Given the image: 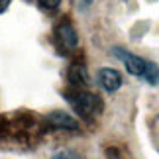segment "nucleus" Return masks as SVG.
<instances>
[{"instance_id": "f257e3e1", "label": "nucleus", "mask_w": 159, "mask_h": 159, "mask_svg": "<svg viewBox=\"0 0 159 159\" xmlns=\"http://www.w3.org/2000/svg\"><path fill=\"white\" fill-rule=\"evenodd\" d=\"M67 100L71 102V106L75 108V112L83 118H94L102 112V100L98 94L93 93H71L67 94Z\"/></svg>"}, {"instance_id": "f03ea898", "label": "nucleus", "mask_w": 159, "mask_h": 159, "mask_svg": "<svg viewBox=\"0 0 159 159\" xmlns=\"http://www.w3.org/2000/svg\"><path fill=\"white\" fill-rule=\"evenodd\" d=\"M114 55L124 61L128 73H132V75H136V77H145L148 67H149V61L138 57V55H134V53H128L124 49H114Z\"/></svg>"}, {"instance_id": "7ed1b4c3", "label": "nucleus", "mask_w": 159, "mask_h": 159, "mask_svg": "<svg viewBox=\"0 0 159 159\" xmlns=\"http://www.w3.org/2000/svg\"><path fill=\"white\" fill-rule=\"evenodd\" d=\"M98 83H100V87L104 89V90L114 93V90H118L120 84H122V75L116 69H100Z\"/></svg>"}, {"instance_id": "20e7f679", "label": "nucleus", "mask_w": 159, "mask_h": 159, "mask_svg": "<svg viewBox=\"0 0 159 159\" xmlns=\"http://www.w3.org/2000/svg\"><path fill=\"white\" fill-rule=\"evenodd\" d=\"M55 39L63 49H73L77 45V32L73 30L71 24H61L55 32Z\"/></svg>"}, {"instance_id": "39448f33", "label": "nucleus", "mask_w": 159, "mask_h": 159, "mask_svg": "<svg viewBox=\"0 0 159 159\" xmlns=\"http://www.w3.org/2000/svg\"><path fill=\"white\" fill-rule=\"evenodd\" d=\"M47 120H49L53 126L65 128V130H77V128H79L77 120L73 118V116L65 114V112H53V114H49V118H47Z\"/></svg>"}, {"instance_id": "423d86ee", "label": "nucleus", "mask_w": 159, "mask_h": 159, "mask_svg": "<svg viewBox=\"0 0 159 159\" xmlns=\"http://www.w3.org/2000/svg\"><path fill=\"white\" fill-rule=\"evenodd\" d=\"M69 77H71V83L73 84H87V69H84L83 65H75V67H71V71H69Z\"/></svg>"}, {"instance_id": "0eeeda50", "label": "nucleus", "mask_w": 159, "mask_h": 159, "mask_svg": "<svg viewBox=\"0 0 159 159\" xmlns=\"http://www.w3.org/2000/svg\"><path fill=\"white\" fill-rule=\"evenodd\" d=\"M59 2H61V0H39V4L43 6V8H49V10L57 8V6H59Z\"/></svg>"}, {"instance_id": "6e6552de", "label": "nucleus", "mask_w": 159, "mask_h": 159, "mask_svg": "<svg viewBox=\"0 0 159 159\" xmlns=\"http://www.w3.org/2000/svg\"><path fill=\"white\" fill-rule=\"evenodd\" d=\"M55 159H77L75 155H57Z\"/></svg>"}, {"instance_id": "1a4fd4ad", "label": "nucleus", "mask_w": 159, "mask_h": 159, "mask_svg": "<svg viewBox=\"0 0 159 159\" xmlns=\"http://www.w3.org/2000/svg\"><path fill=\"white\" fill-rule=\"evenodd\" d=\"M89 2H90V0H89Z\"/></svg>"}]
</instances>
